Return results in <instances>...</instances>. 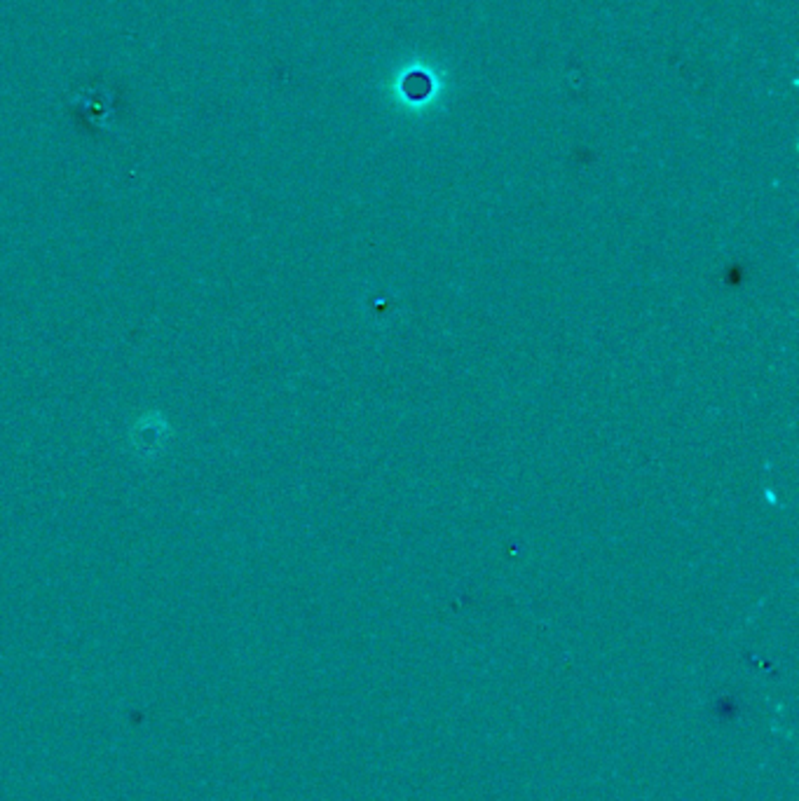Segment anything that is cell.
I'll return each instance as SVG.
<instances>
[{
	"label": "cell",
	"instance_id": "cell-1",
	"mask_svg": "<svg viewBox=\"0 0 799 801\" xmlns=\"http://www.w3.org/2000/svg\"><path fill=\"white\" fill-rule=\"evenodd\" d=\"M403 92H406L408 99H413V101L427 99L431 92L429 76H425V73H410V76H406V80H403Z\"/></svg>",
	"mask_w": 799,
	"mask_h": 801
}]
</instances>
